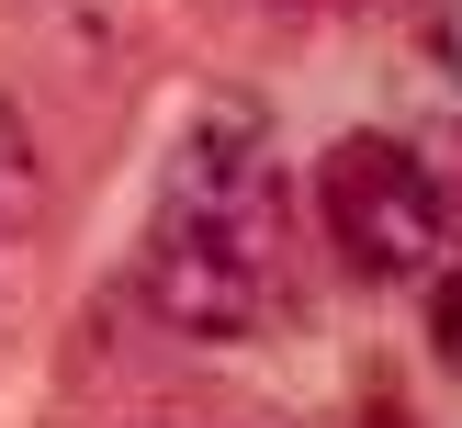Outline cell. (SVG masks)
Returning <instances> with one entry per match:
<instances>
[{"label":"cell","instance_id":"cell-5","mask_svg":"<svg viewBox=\"0 0 462 428\" xmlns=\"http://www.w3.org/2000/svg\"><path fill=\"white\" fill-rule=\"evenodd\" d=\"M373 428H395V405H373Z\"/></svg>","mask_w":462,"mask_h":428},{"label":"cell","instance_id":"cell-2","mask_svg":"<svg viewBox=\"0 0 462 428\" xmlns=\"http://www.w3.org/2000/svg\"><path fill=\"white\" fill-rule=\"evenodd\" d=\"M316 214H328V248L361 270V282L418 293L429 270L451 260L440 169H429L406 135H338V147L316 158Z\"/></svg>","mask_w":462,"mask_h":428},{"label":"cell","instance_id":"cell-3","mask_svg":"<svg viewBox=\"0 0 462 428\" xmlns=\"http://www.w3.org/2000/svg\"><path fill=\"white\" fill-rule=\"evenodd\" d=\"M45 203V158H34V124H23V102L0 90V225H23Z\"/></svg>","mask_w":462,"mask_h":428},{"label":"cell","instance_id":"cell-1","mask_svg":"<svg viewBox=\"0 0 462 428\" xmlns=\"http://www.w3.org/2000/svg\"><path fill=\"white\" fill-rule=\"evenodd\" d=\"M282 293V225H271V180L260 158L226 147H180L170 203L147 225V305L180 338H248Z\"/></svg>","mask_w":462,"mask_h":428},{"label":"cell","instance_id":"cell-4","mask_svg":"<svg viewBox=\"0 0 462 428\" xmlns=\"http://www.w3.org/2000/svg\"><path fill=\"white\" fill-rule=\"evenodd\" d=\"M418 293H429V315H440V350L462 360V248H451V260H440V270H429V282H418Z\"/></svg>","mask_w":462,"mask_h":428}]
</instances>
